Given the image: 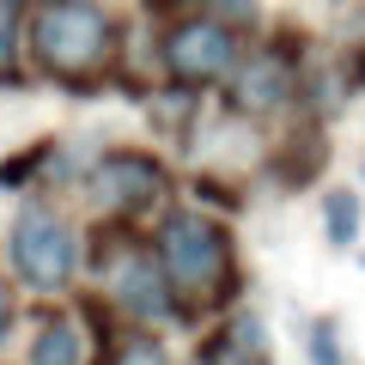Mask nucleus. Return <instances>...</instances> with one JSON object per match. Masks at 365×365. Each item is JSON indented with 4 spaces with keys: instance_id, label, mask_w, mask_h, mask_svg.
Returning a JSON list of instances; mask_svg holds the SVG:
<instances>
[{
    "instance_id": "nucleus-4",
    "label": "nucleus",
    "mask_w": 365,
    "mask_h": 365,
    "mask_svg": "<svg viewBox=\"0 0 365 365\" xmlns=\"http://www.w3.org/2000/svg\"><path fill=\"white\" fill-rule=\"evenodd\" d=\"M6 256H13V274L25 280L31 292H61L79 268V237L49 201H31L19 207L13 237H6Z\"/></svg>"
},
{
    "instance_id": "nucleus-17",
    "label": "nucleus",
    "mask_w": 365,
    "mask_h": 365,
    "mask_svg": "<svg viewBox=\"0 0 365 365\" xmlns=\"http://www.w3.org/2000/svg\"><path fill=\"white\" fill-rule=\"evenodd\" d=\"M6 335H13V287L0 280V347H6Z\"/></svg>"
},
{
    "instance_id": "nucleus-6",
    "label": "nucleus",
    "mask_w": 365,
    "mask_h": 365,
    "mask_svg": "<svg viewBox=\"0 0 365 365\" xmlns=\"http://www.w3.org/2000/svg\"><path fill=\"white\" fill-rule=\"evenodd\" d=\"M91 195H98V207H104L110 220L134 225V220H146L153 207H165L170 170L158 165L153 153L116 146V153H104V158H98V170H91Z\"/></svg>"
},
{
    "instance_id": "nucleus-8",
    "label": "nucleus",
    "mask_w": 365,
    "mask_h": 365,
    "mask_svg": "<svg viewBox=\"0 0 365 365\" xmlns=\"http://www.w3.org/2000/svg\"><path fill=\"white\" fill-rule=\"evenodd\" d=\"M25 365H91V329L79 311H49L37 317V335H31Z\"/></svg>"
},
{
    "instance_id": "nucleus-7",
    "label": "nucleus",
    "mask_w": 365,
    "mask_h": 365,
    "mask_svg": "<svg viewBox=\"0 0 365 365\" xmlns=\"http://www.w3.org/2000/svg\"><path fill=\"white\" fill-rule=\"evenodd\" d=\"M299 98V61H292V43H256L244 49L237 73L225 79V104L237 116H274Z\"/></svg>"
},
{
    "instance_id": "nucleus-15",
    "label": "nucleus",
    "mask_w": 365,
    "mask_h": 365,
    "mask_svg": "<svg viewBox=\"0 0 365 365\" xmlns=\"http://www.w3.org/2000/svg\"><path fill=\"white\" fill-rule=\"evenodd\" d=\"M304 347H311V365H347V359H341V335H335V323H311Z\"/></svg>"
},
{
    "instance_id": "nucleus-11",
    "label": "nucleus",
    "mask_w": 365,
    "mask_h": 365,
    "mask_svg": "<svg viewBox=\"0 0 365 365\" xmlns=\"http://www.w3.org/2000/svg\"><path fill=\"white\" fill-rule=\"evenodd\" d=\"M25 13L31 0H0V86L25 79Z\"/></svg>"
},
{
    "instance_id": "nucleus-14",
    "label": "nucleus",
    "mask_w": 365,
    "mask_h": 365,
    "mask_svg": "<svg viewBox=\"0 0 365 365\" xmlns=\"http://www.w3.org/2000/svg\"><path fill=\"white\" fill-rule=\"evenodd\" d=\"M49 153H55L49 140L6 153V158H0V189H25V182H37V177H43V165H49Z\"/></svg>"
},
{
    "instance_id": "nucleus-5",
    "label": "nucleus",
    "mask_w": 365,
    "mask_h": 365,
    "mask_svg": "<svg viewBox=\"0 0 365 365\" xmlns=\"http://www.w3.org/2000/svg\"><path fill=\"white\" fill-rule=\"evenodd\" d=\"M158 55H165V73L177 79L182 91H201V86H220V79L237 73L244 37H237L232 25H220L213 13H195V19H177V25L165 31Z\"/></svg>"
},
{
    "instance_id": "nucleus-18",
    "label": "nucleus",
    "mask_w": 365,
    "mask_h": 365,
    "mask_svg": "<svg viewBox=\"0 0 365 365\" xmlns=\"http://www.w3.org/2000/svg\"><path fill=\"white\" fill-rule=\"evenodd\" d=\"M250 365H268V359H250Z\"/></svg>"
},
{
    "instance_id": "nucleus-10",
    "label": "nucleus",
    "mask_w": 365,
    "mask_h": 365,
    "mask_svg": "<svg viewBox=\"0 0 365 365\" xmlns=\"http://www.w3.org/2000/svg\"><path fill=\"white\" fill-rule=\"evenodd\" d=\"M323 165H329V140H323L317 128H299V134L287 140V153L274 158V177L287 182V189H304Z\"/></svg>"
},
{
    "instance_id": "nucleus-2",
    "label": "nucleus",
    "mask_w": 365,
    "mask_h": 365,
    "mask_svg": "<svg viewBox=\"0 0 365 365\" xmlns=\"http://www.w3.org/2000/svg\"><path fill=\"white\" fill-rule=\"evenodd\" d=\"M25 43L31 61L49 79L86 91L91 79H104L122 55V25L104 0H37L25 13Z\"/></svg>"
},
{
    "instance_id": "nucleus-1",
    "label": "nucleus",
    "mask_w": 365,
    "mask_h": 365,
    "mask_svg": "<svg viewBox=\"0 0 365 365\" xmlns=\"http://www.w3.org/2000/svg\"><path fill=\"white\" fill-rule=\"evenodd\" d=\"M158 268H165L170 287V317L195 323V317H213L237 299V256H232V232H225L213 213H165L153 237Z\"/></svg>"
},
{
    "instance_id": "nucleus-3",
    "label": "nucleus",
    "mask_w": 365,
    "mask_h": 365,
    "mask_svg": "<svg viewBox=\"0 0 365 365\" xmlns=\"http://www.w3.org/2000/svg\"><path fill=\"white\" fill-rule=\"evenodd\" d=\"M91 280H98V292H104L122 317H134V323L170 317V287H165V268H158V250L146 244V237H134L128 225L98 232V244H91Z\"/></svg>"
},
{
    "instance_id": "nucleus-13",
    "label": "nucleus",
    "mask_w": 365,
    "mask_h": 365,
    "mask_svg": "<svg viewBox=\"0 0 365 365\" xmlns=\"http://www.w3.org/2000/svg\"><path fill=\"white\" fill-rule=\"evenodd\" d=\"M323 225H329V244L353 250L359 244V195L353 189H329L323 195Z\"/></svg>"
},
{
    "instance_id": "nucleus-16",
    "label": "nucleus",
    "mask_w": 365,
    "mask_h": 365,
    "mask_svg": "<svg viewBox=\"0 0 365 365\" xmlns=\"http://www.w3.org/2000/svg\"><path fill=\"white\" fill-rule=\"evenodd\" d=\"M213 6H220V13H213V19H220V25H250V19H256V0H213Z\"/></svg>"
},
{
    "instance_id": "nucleus-9",
    "label": "nucleus",
    "mask_w": 365,
    "mask_h": 365,
    "mask_svg": "<svg viewBox=\"0 0 365 365\" xmlns=\"http://www.w3.org/2000/svg\"><path fill=\"white\" fill-rule=\"evenodd\" d=\"M201 359H207V365H250V359H268L262 323H256V317H225V329H220V335H207Z\"/></svg>"
},
{
    "instance_id": "nucleus-12",
    "label": "nucleus",
    "mask_w": 365,
    "mask_h": 365,
    "mask_svg": "<svg viewBox=\"0 0 365 365\" xmlns=\"http://www.w3.org/2000/svg\"><path fill=\"white\" fill-rule=\"evenodd\" d=\"M104 365H170V353H165V341L153 329H116Z\"/></svg>"
}]
</instances>
